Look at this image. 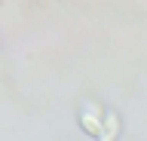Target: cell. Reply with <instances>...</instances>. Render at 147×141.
Wrapping results in <instances>:
<instances>
[{"mask_svg":"<svg viewBox=\"0 0 147 141\" xmlns=\"http://www.w3.org/2000/svg\"><path fill=\"white\" fill-rule=\"evenodd\" d=\"M86 111H89V113L83 117V126H86L89 132H98V135H101V111L95 107V104H89Z\"/></svg>","mask_w":147,"mask_h":141,"instance_id":"6da1fadb","label":"cell"},{"mask_svg":"<svg viewBox=\"0 0 147 141\" xmlns=\"http://www.w3.org/2000/svg\"><path fill=\"white\" fill-rule=\"evenodd\" d=\"M113 138H117V117L107 113V120L101 126V141H113Z\"/></svg>","mask_w":147,"mask_h":141,"instance_id":"7a4b0ae2","label":"cell"}]
</instances>
